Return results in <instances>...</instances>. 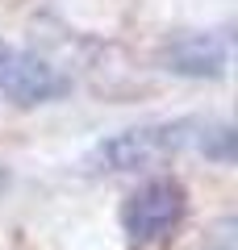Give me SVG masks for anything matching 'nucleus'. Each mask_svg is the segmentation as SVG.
<instances>
[{
  "instance_id": "obj_1",
  "label": "nucleus",
  "mask_w": 238,
  "mask_h": 250,
  "mask_svg": "<svg viewBox=\"0 0 238 250\" xmlns=\"http://www.w3.org/2000/svg\"><path fill=\"white\" fill-rule=\"evenodd\" d=\"M196 146L209 159L230 163L234 159V129L226 121H163V125H142V129H125V134L109 138L92 150L88 167H105V171H134L146 163L163 159L171 150Z\"/></svg>"
},
{
  "instance_id": "obj_3",
  "label": "nucleus",
  "mask_w": 238,
  "mask_h": 250,
  "mask_svg": "<svg viewBox=\"0 0 238 250\" xmlns=\"http://www.w3.org/2000/svg\"><path fill=\"white\" fill-rule=\"evenodd\" d=\"M0 88H4V96L21 100V104H42V100L63 96L67 80L38 54H25L17 46H0Z\"/></svg>"
},
{
  "instance_id": "obj_4",
  "label": "nucleus",
  "mask_w": 238,
  "mask_h": 250,
  "mask_svg": "<svg viewBox=\"0 0 238 250\" xmlns=\"http://www.w3.org/2000/svg\"><path fill=\"white\" fill-rule=\"evenodd\" d=\"M163 67L176 75H192V80H221L230 67L226 38L217 34H180L163 46Z\"/></svg>"
},
{
  "instance_id": "obj_2",
  "label": "nucleus",
  "mask_w": 238,
  "mask_h": 250,
  "mask_svg": "<svg viewBox=\"0 0 238 250\" xmlns=\"http://www.w3.org/2000/svg\"><path fill=\"white\" fill-rule=\"evenodd\" d=\"M184 208H188V192L180 179H150L125 200L121 208V229L134 246H150V242L167 238L180 221H184Z\"/></svg>"
}]
</instances>
